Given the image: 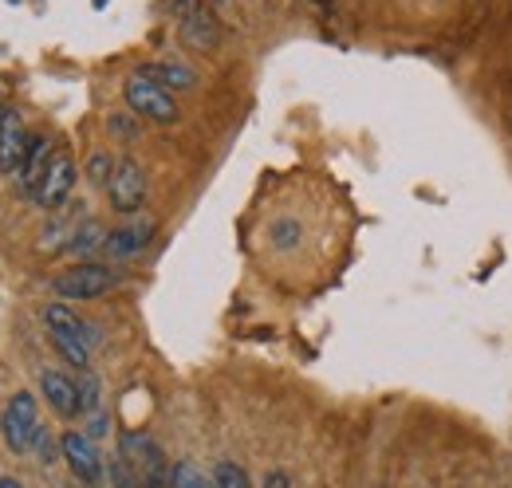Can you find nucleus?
Returning <instances> with one entry per match:
<instances>
[{"instance_id": "obj_17", "label": "nucleus", "mask_w": 512, "mask_h": 488, "mask_svg": "<svg viewBox=\"0 0 512 488\" xmlns=\"http://www.w3.org/2000/svg\"><path fill=\"white\" fill-rule=\"evenodd\" d=\"M75 386H79V406H83V418H87V414H95V410H103V386H99V378H95L91 370H79Z\"/></svg>"}, {"instance_id": "obj_6", "label": "nucleus", "mask_w": 512, "mask_h": 488, "mask_svg": "<svg viewBox=\"0 0 512 488\" xmlns=\"http://www.w3.org/2000/svg\"><path fill=\"white\" fill-rule=\"evenodd\" d=\"M174 16H178V36H182L186 48L213 52L221 44V24H217V16H213V8L205 0H178Z\"/></svg>"}, {"instance_id": "obj_3", "label": "nucleus", "mask_w": 512, "mask_h": 488, "mask_svg": "<svg viewBox=\"0 0 512 488\" xmlns=\"http://www.w3.org/2000/svg\"><path fill=\"white\" fill-rule=\"evenodd\" d=\"M123 99H127L134 119L158 122V126L178 122V103H174V95H170L158 79H150V75H142V71H134L127 83H123Z\"/></svg>"}, {"instance_id": "obj_1", "label": "nucleus", "mask_w": 512, "mask_h": 488, "mask_svg": "<svg viewBox=\"0 0 512 488\" xmlns=\"http://www.w3.org/2000/svg\"><path fill=\"white\" fill-rule=\"evenodd\" d=\"M44 323H48V339H52V347H56L75 370H87V363H91V347L99 343V331H95L87 319H79V315L71 311V304H60V300L44 307Z\"/></svg>"}, {"instance_id": "obj_12", "label": "nucleus", "mask_w": 512, "mask_h": 488, "mask_svg": "<svg viewBox=\"0 0 512 488\" xmlns=\"http://www.w3.org/2000/svg\"><path fill=\"white\" fill-rule=\"evenodd\" d=\"M28 130L12 107H0V174H16L28 150Z\"/></svg>"}, {"instance_id": "obj_11", "label": "nucleus", "mask_w": 512, "mask_h": 488, "mask_svg": "<svg viewBox=\"0 0 512 488\" xmlns=\"http://www.w3.org/2000/svg\"><path fill=\"white\" fill-rule=\"evenodd\" d=\"M52 138L48 134H32L28 138V150H24V162H20V170H16V185L36 201V193H40V185H44V174H48V166H52Z\"/></svg>"}, {"instance_id": "obj_7", "label": "nucleus", "mask_w": 512, "mask_h": 488, "mask_svg": "<svg viewBox=\"0 0 512 488\" xmlns=\"http://www.w3.org/2000/svg\"><path fill=\"white\" fill-rule=\"evenodd\" d=\"M107 201L115 213L123 217H138L146 205V174L134 158H115V174L107 182Z\"/></svg>"}, {"instance_id": "obj_21", "label": "nucleus", "mask_w": 512, "mask_h": 488, "mask_svg": "<svg viewBox=\"0 0 512 488\" xmlns=\"http://www.w3.org/2000/svg\"><path fill=\"white\" fill-rule=\"evenodd\" d=\"M32 453H36V461H40V465H52V461H60V457H64V449L52 441L48 426H40V433H36V445H32Z\"/></svg>"}, {"instance_id": "obj_8", "label": "nucleus", "mask_w": 512, "mask_h": 488, "mask_svg": "<svg viewBox=\"0 0 512 488\" xmlns=\"http://www.w3.org/2000/svg\"><path fill=\"white\" fill-rule=\"evenodd\" d=\"M60 449H64V461L71 469V477L83 488H103V457L95 449V441L87 433H64L60 437Z\"/></svg>"}, {"instance_id": "obj_16", "label": "nucleus", "mask_w": 512, "mask_h": 488, "mask_svg": "<svg viewBox=\"0 0 512 488\" xmlns=\"http://www.w3.org/2000/svg\"><path fill=\"white\" fill-rule=\"evenodd\" d=\"M170 488H217V485H213V473H205L197 461L182 457V461L170 469Z\"/></svg>"}, {"instance_id": "obj_15", "label": "nucleus", "mask_w": 512, "mask_h": 488, "mask_svg": "<svg viewBox=\"0 0 512 488\" xmlns=\"http://www.w3.org/2000/svg\"><path fill=\"white\" fill-rule=\"evenodd\" d=\"M107 225H99V221H83L79 229H75V237H71V244H67V252L71 256H95V252H103V244H107Z\"/></svg>"}, {"instance_id": "obj_20", "label": "nucleus", "mask_w": 512, "mask_h": 488, "mask_svg": "<svg viewBox=\"0 0 512 488\" xmlns=\"http://www.w3.org/2000/svg\"><path fill=\"white\" fill-rule=\"evenodd\" d=\"M83 174H87V182L91 185H103V189H107L111 174H115V158H111V154H91Z\"/></svg>"}, {"instance_id": "obj_19", "label": "nucleus", "mask_w": 512, "mask_h": 488, "mask_svg": "<svg viewBox=\"0 0 512 488\" xmlns=\"http://www.w3.org/2000/svg\"><path fill=\"white\" fill-rule=\"evenodd\" d=\"M107 488H142L138 473L130 469V461L123 453H115V457L107 461Z\"/></svg>"}, {"instance_id": "obj_9", "label": "nucleus", "mask_w": 512, "mask_h": 488, "mask_svg": "<svg viewBox=\"0 0 512 488\" xmlns=\"http://www.w3.org/2000/svg\"><path fill=\"white\" fill-rule=\"evenodd\" d=\"M75 182H79L75 158H71L67 150H56V154H52V166H48V174H44V185H40V193H36V205L48 209V213H56L67 197H71Z\"/></svg>"}, {"instance_id": "obj_14", "label": "nucleus", "mask_w": 512, "mask_h": 488, "mask_svg": "<svg viewBox=\"0 0 512 488\" xmlns=\"http://www.w3.org/2000/svg\"><path fill=\"white\" fill-rule=\"evenodd\" d=\"M142 75H150V79H158L166 91H190L197 87V71L186 67V63L178 60H158V63H146V67H138Z\"/></svg>"}, {"instance_id": "obj_2", "label": "nucleus", "mask_w": 512, "mask_h": 488, "mask_svg": "<svg viewBox=\"0 0 512 488\" xmlns=\"http://www.w3.org/2000/svg\"><path fill=\"white\" fill-rule=\"evenodd\" d=\"M123 280H127L123 268L103 264V260H83V264L67 268L52 280V292H56L60 304H87V300H99V296L115 292Z\"/></svg>"}, {"instance_id": "obj_4", "label": "nucleus", "mask_w": 512, "mask_h": 488, "mask_svg": "<svg viewBox=\"0 0 512 488\" xmlns=\"http://www.w3.org/2000/svg\"><path fill=\"white\" fill-rule=\"evenodd\" d=\"M119 453L130 461V469L138 473L142 488H170V465L158 449V441L142 429H127L119 433Z\"/></svg>"}, {"instance_id": "obj_26", "label": "nucleus", "mask_w": 512, "mask_h": 488, "mask_svg": "<svg viewBox=\"0 0 512 488\" xmlns=\"http://www.w3.org/2000/svg\"><path fill=\"white\" fill-rule=\"evenodd\" d=\"M312 4H320V8H331V0H312Z\"/></svg>"}, {"instance_id": "obj_5", "label": "nucleus", "mask_w": 512, "mask_h": 488, "mask_svg": "<svg viewBox=\"0 0 512 488\" xmlns=\"http://www.w3.org/2000/svg\"><path fill=\"white\" fill-rule=\"evenodd\" d=\"M0 433H4V441H8V449H12V453H20V457H28V453H32L36 433H40L36 394L16 390V394L8 398V406H4V414H0Z\"/></svg>"}, {"instance_id": "obj_25", "label": "nucleus", "mask_w": 512, "mask_h": 488, "mask_svg": "<svg viewBox=\"0 0 512 488\" xmlns=\"http://www.w3.org/2000/svg\"><path fill=\"white\" fill-rule=\"evenodd\" d=\"M0 488H24L20 481H12V477H0Z\"/></svg>"}, {"instance_id": "obj_10", "label": "nucleus", "mask_w": 512, "mask_h": 488, "mask_svg": "<svg viewBox=\"0 0 512 488\" xmlns=\"http://www.w3.org/2000/svg\"><path fill=\"white\" fill-rule=\"evenodd\" d=\"M154 229H158V225H154L150 217H142V213H138V217H130L127 225H119V229H111V233H107L103 256L119 264V260H130V256L146 252L150 241H154Z\"/></svg>"}, {"instance_id": "obj_22", "label": "nucleus", "mask_w": 512, "mask_h": 488, "mask_svg": "<svg viewBox=\"0 0 512 488\" xmlns=\"http://www.w3.org/2000/svg\"><path fill=\"white\" fill-rule=\"evenodd\" d=\"M296 241H300V225L296 221H276L272 225V244L276 248H292Z\"/></svg>"}, {"instance_id": "obj_24", "label": "nucleus", "mask_w": 512, "mask_h": 488, "mask_svg": "<svg viewBox=\"0 0 512 488\" xmlns=\"http://www.w3.org/2000/svg\"><path fill=\"white\" fill-rule=\"evenodd\" d=\"M260 488H292V477H288L284 469H268L264 481H260Z\"/></svg>"}, {"instance_id": "obj_13", "label": "nucleus", "mask_w": 512, "mask_h": 488, "mask_svg": "<svg viewBox=\"0 0 512 488\" xmlns=\"http://www.w3.org/2000/svg\"><path fill=\"white\" fill-rule=\"evenodd\" d=\"M40 394H44V402L60 414V418H83V406H79V386H75V378H67L60 370H40Z\"/></svg>"}, {"instance_id": "obj_23", "label": "nucleus", "mask_w": 512, "mask_h": 488, "mask_svg": "<svg viewBox=\"0 0 512 488\" xmlns=\"http://www.w3.org/2000/svg\"><path fill=\"white\" fill-rule=\"evenodd\" d=\"M83 422H87V437H91V441H95V437H103V433L111 429V422H107V410H95V414H87Z\"/></svg>"}, {"instance_id": "obj_18", "label": "nucleus", "mask_w": 512, "mask_h": 488, "mask_svg": "<svg viewBox=\"0 0 512 488\" xmlns=\"http://www.w3.org/2000/svg\"><path fill=\"white\" fill-rule=\"evenodd\" d=\"M213 485L217 488H253V481H249V473H245L237 461L221 457V461L213 465Z\"/></svg>"}]
</instances>
